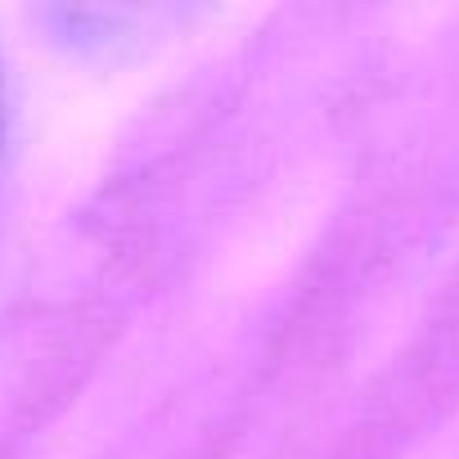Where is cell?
Wrapping results in <instances>:
<instances>
[{
  "label": "cell",
  "mask_w": 459,
  "mask_h": 459,
  "mask_svg": "<svg viewBox=\"0 0 459 459\" xmlns=\"http://www.w3.org/2000/svg\"><path fill=\"white\" fill-rule=\"evenodd\" d=\"M0 144H5V77H0Z\"/></svg>",
  "instance_id": "1"
}]
</instances>
